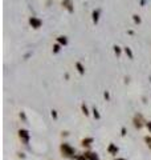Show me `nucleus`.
<instances>
[{"label": "nucleus", "instance_id": "4be33fe9", "mask_svg": "<svg viewBox=\"0 0 151 160\" xmlns=\"http://www.w3.org/2000/svg\"><path fill=\"white\" fill-rule=\"evenodd\" d=\"M103 96H105V99H109V97H110V95H109V92H105V93H103Z\"/></svg>", "mask_w": 151, "mask_h": 160}, {"label": "nucleus", "instance_id": "f3484780", "mask_svg": "<svg viewBox=\"0 0 151 160\" xmlns=\"http://www.w3.org/2000/svg\"><path fill=\"white\" fill-rule=\"evenodd\" d=\"M114 52H115V55H117V56L121 55V48L118 46H114Z\"/></svg>", "mask_w": 151, "mask_h": 160}, {"label": "nucleus", "instance_id": "4468645a", "mask_svg": "<svg viewBox=\"0 0 151 160\" xmlns=\"http://www.w3.org/2000/svg\"><path fill=\"white\" fill-rule=\"evenodd\" d=\"M93 115H94V117H96V119H101V115H100V112H98V110L96 107L93 108Z\"/></svg>", "mask_w": 151, "mask_h": 160}, {"label": "nucleus", "instance_id": "a211bd4d", "mask_svg": "<svg viewBox=\"0 0 151 160\" xmlns=\"http://www.w3.org/2000/svg\"><path fill=\"white\" fill-rule=\"evenodd\" d=\"M145 142L147 143V146H148V148L151 149V137H148V136H146L145 137Z\"/></svg>", "mask_w": 151, "mask_h": 160}, {"label": "nucleus", "instance_id": "dca6fc26", "mask_svg": "<svg viewBox=\"0 0 151 160\" xmlns=\"http://www.w3.org/2000/svg\"><path fill=\"white\" fill-rule=\"evenodd\" d=\"M81 110H82L84 115H85V116H88V115H89V110H88V107H86L85 104H82V105H81Z\"/></svg>", "mask_w": 151, "mask_h": 160}, {"label": "nucleus", "instance_id": "ddd939ff", "mask_svg": "<svg viewBox=\"0 0 151 160\" xmlns=\"http://www.w3.org/2000/svg\"><path fill=\"white\" fill-rule=\"evenodd\" d=\"M60 50H61V44L56 43V44L53 46V52H54V53H57V52H60Z\"/></svg>", "mask_w": 151, "mask_h": 160}, {"label": "nucleus", "instance_id": "6ab92c4d", "mask_svg": "<svg viewBox=\"0 0 151 160\" xmlns=\"http://www.w3.org/2000/svg\"><path fill=\"white\" fill-rule=\"evenodd\" d=\"M52 117H53V119H57V112H56V111H52Z\"/></svg>", "mask_w": 151, "mask_h": 160}, {"label": "nucleus", "instance_id": "6e6552de", "mask_svg": "<svg viewBox=\"0 0 151 160\" xmlns=\"http://www.w3.org/2000/svg\"><path fill=\"white\" fill-rule=\"evenodd\" d=\"M107 151L110 152L111 155H117V152H118V147H115L114 144H110V146L107 147Z\"/></svg>", "mask_w": 151, "mask_h": 160}, {"label": "nucleus", "instance_id": "2eb2a0df", "mask_svg": "<svg viewBox=\"0 0 151 160\" xmlns=\"http://www.w3.org/2000/svg\"><path fill=\"white\" fill-rule=\"evenodd\" d=\"M133 20H134V23H135V24H140V21H142V20H140V18L138 16V15H133Z\"/></svg>", "mask_w": 151, "mask_h": 160}, {"label": "nucleus", "instance_id": "f8f14e48", "mask_svg": "<svg viewBox=\"0 0 151 160\" xmlns=\"http://www.w3.org/2000/svg\"><path fill=\"white\" fill-rule=\"evenodd\" d=\"M125 52H126V55H127L130 59L134 58V55H133V51H131L130 48H129V47H125Z\"/></svg>", "mask_w": 151, "mask_h": 160}, {"label": "nucleus", "instance_id": "5701e85b", "mask_svg": "<svg viewBox=\"0 0 151 160\" xmlns=\"http://www.w3.org/2000/svg\"><path fill=\"white\" fill-rule=\"evenodd\" d=\"M121 132H122V136H125V135H126V128L123 127V128H122V131H121Z\"/></svg>", "mask_w": 151, "mask_h": 160}, {"label": "nucleus", "instance_id": "412c9836", "mask_svg": "<svg viewBox=\"0 0 151 160\" xmlns=\"http://www.w3.org/2000/svg\"><path fill=\"white\" fill-rule=\"evenodd\" d=\"M146 125H147V128H148V131H150V132H151V122L146 123Z\"/></svg>", "mask_w": 151, "mask_h": 160}, {"label": "nucleus", "instance_id": "a878e982", "mask_svg": "<svg viewBox=\"0 0 151 160\" xmlns=\"http://www.w3.org/2000/svg\"><path fill=\"white\" fill-rule=\"evenodd\" d=\"M150 80H151V79H150Z\"/></svg>", "mask_w": 151, "mask_h": 160}, {"label": "nucleus", "instance_id": "0eeeda50", "mask_svg": "<svg viewBox=\"0 0 151 160\" xmlns=\"http://www.w3.org/2000/svg\"><path fill=\"white\" fill-rule=\"evenodd\" d=\"M100 14H101L100 9H94L93 14H91V16H93V23H94V24H97L98 20H100Z\"/></svg>", "mask_w": 151, "mask_h": 160}, {"label": "nucleus", "instance_id": "20e7f679", "mask_svg": "<svg viewBox=\"0 0 151 160\" xmlns=\"http://www.w3.org/2000/svg\"><path fill=\"white\" fill-rule=\"evenodd\" d=\"M19 136H20V139L23 140L25 144H28V142H29V132L27 131V129H20V131H19Z\"/></svg>", "mask_w": 151, "mask_h": 160}, {"label": "nucleus", "instance_id": "39448f33", "mask_svg": "<svg viewBox=\"0 0 151 160\" xmlns=\"http://www.w3.org/2000/svg\"><path fill=\"white\" fill-rule=\"evenodd\" d=\"M29 24H31L32 27H33V28H40L41 27V24H43V21L40 20V19H37V18H33V16H32L31 19H29Z\"/></svg>", "mask_w": 151, "mask_h": 160}, {"label": "nucleus", "instance_id": "b1692460", "mask_svg": "<svg viewBox=\"0 0 151 160\" xmlns=\"http://www.w3.org/2000/svg\"><path fill=\"white\" fill-rule=\"evenodd\" d=\"M145 3H146V0H140V4H142V6H145Z\"/></svg>", "mask_w": 151, "mask_h": 160}, {"label": "nucleus", "instance_id": "9d476101", "mask_svg": "<svg viewBox=\"0 0 151 160\" xmlns=\"http://www.w3.org/2000/svg\"><path fill=\"white\" fill-rule=\"evenodd\" d=\"M93 142H94L93 137H86V139H84V140H82V146H84V147H89Z\"/></svg>", "mask_w": 151, "mask_h": 160}, {"label": "nucleus", "instance_id": "423d86ee", "mask_svg": "<svg viewBox=\"0 0 151 160\" xmlns=\"http://www.w3.org/2000/svg\"><path fill=\"white\" fill-rule=\"evenodd\" d=\"M84 155L86 156V159H88V160H100L98 155H97V154H94V152H85Z\"/></svg>", "mask_w": 151, "mask_h": 160}, {"label": "nucleus", "instance_id": "f03ea898", "mask_svg": "<svg viewBox=\"0 0 151 160\" xmlns=\"http://www.w3.org/2000/svg\"><path fill=\"white\" fill-rule=\"evenodd\" d=\"M133 123H134V127L138 128V129H140V128L145 125V120H143V116L142 115H135L134 119H133Z\"/></svg>", "mask_w": 151, "mask_h": 160}, {"label": "nucleus", "instance_id": "1a4fd4ad", "mask_svg": "<svg viewBox=\"0 0 151 160\" xmlns=\"http://www.w3.org/2000/svg\"><path fill=\"white\" fill-rule=\"evenodd\" d=\"M57 43L61 44V46H66V44H68V39H66L65 36H58V38H57Z\"/></svg>", "mask_w": 151, "mask_h": 160}, {"label": "nucleus", "instance_id": "f257e3e1", "mask_svg": "<svg viewBox=\"0 0 151 160\" xmlns=\"http://www.w3.org/2000/svg\"><path fill=\"white\" fill-rule=\"evenodd\" d=\"M61 152H63L65 156L70 157L74 155V148H72L69 144H66V143H64V144H61Z\"/></svg>", "mask_w": 151, "mask_h": 160}, {"label": "nucleus", "instance_id": "9b49d317", "mask_svg": "<svg viewBox=\"0 0 151 160\" xmlns=\"http://www.w3.org/2000/svg\"><path fill=\"white\" fill-rule=\"evenodd\" d=\"M76 67H77L78 72H80L81 75H84V73H85V68H84V65L80 63V61H77V63H76Z\"/></svg>", "mask_w": 151, "mask_h": 160}, {"label": "nucleus", "instance_id": "7ed1b4c3", "mask_svg": "<svg viewBox=\"0 0 151 160\" xmlns=\"http://www.w3.org/2000/svg\"><path fill=\"white\" fill-rule=\"evenodd\" d=\"M63 7L68 9L69 14H73L74 7H73V1L72 0H63Z\"/></svg>", "mask_w": 151, "mask_h": 160}, {"label": "nucleus", "instance_id": "aec40b11", "mask_svg": "<svg viewBox=\"0 0 151 160\" xmlns=\"http://www.w3.org/2000/svg\"><path fill=\"white\" fill-rule=\"evenodd\" d=\"M77 160H88V159H86L85 155H81V156H78V157H77Z\"/></svg>", "mask_w": 151, "mask_h": 160}, {"label": "nucleus", "instance_id": "393cba45", "mask_svg": "<svg viewBox=\"0 0 151 160\" xmlns=\"http://www.w3.org/2000/svg\"><path fill=\"white\" fill-rule=\"evenodd\" d=\"M117 160H125V159H117Z\"/></svg>", "mask_w": 151, "mask_h": 160}]
</instances>
